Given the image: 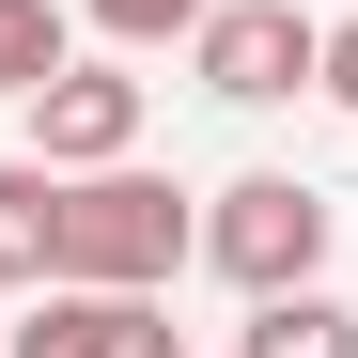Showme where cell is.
Here are the masks:
<instances>
[{
  "instance_id": "obj_6",
  "label": "cell",
  "mask_w": 358,
  "mask_h": 358,
  "mask_svg": "<svg viewBox=\"0 0 358 358\" xmlns=\"http://www.w3.org/2000/svg\"><path fill=\"white\" fill-rule=\"evenodd\" d=\"M234 358H358V312H343L327 280H296V296H250Z\"/></svg>"
},
{
  "instance_id": "obj_4",
  "label": "cell",
  "mask_w": 358,
  "mask_h": 358,
  "mask_svg": "<svg viewBox=\"0 0 358 358\" xmlns=\"http://www.w3.org/2000/svg\"><path fill=\"white\" fill-rule=\"evenodd\" d=\"M31 109V156L47 171H109V156H141V78H109V63H63L47 94H16Z\"/></svg>"
},
{
  "instance_id": "obj_5",
  "label": "cell",
  "mask_w": 358,
  "mask_h": 358,
  "mask_svg": "<svg viewBox=\"0 0 358 358\" xmlns=\"http://www.w3.org/2000/svg\"><path fill=\"white\" fill-rule=\"evenodd\" d=\"M0 280H16V296L63 280V171H47V156H0Z\"/></svg>"
},
{
  "instance_id": "obj_9",
  "label": "cell",
  "mask_w": 358,
  "mask_h": 358,
  "mask_svg": "<svg viewBox=\"0 0 358 358\" xmlns=\"http://www.w3.org/2000/svg\"><path fill=\"white\" fill-rule=\"evenodd\" d=\"M78 16H94L109 47H171V31H203L218 0H78Z\"/></svg>"
},
{
  "instance_id": "obj_10",
  "label": "cell",
  "mask_w": 358,
  "mask_h": 358,
  "mask_svg": "<svg viewBox=\"0 0 358 358\" xmlns=\"http://www.w3.org/2000/svg\"><path fill=\"white\" fill-rule=\"evenodd\" d=\"M94 358H187V327H171V296H109Z\"/></svg>"
},
{
  "instance_id": "obj_2",
  "label": "cell",
  "mask_w": 358,
  "mask_h": 358,
  "mask_svg": "<svg viewBox=\"0 0 358 358\" xmlns=\"http://www.w3.org/2000/svg\"><path fill=\"white\" fill-rule=\"evenodd\" d=\"M327 234H343V203L312 187V171H234V187L203 203V265L234 296H296V280H327Z\"/></svg>"
},
{
  "instance_id": "obj_3",
  "label": "cell",
  "mask_w": 358,
  "mask_h": 358,
  "mask_svg": "<svg viewBox=\"0 0 358 358\" xmlns=\"http://www.w3.org/2000/svg\"><path fill=\"white\" fill-rule=\"evenodd\" d=\"M187 63H203L218 109H280V94L327 78V16H296V0H218V16L187 31Z\"/></svg>"
},
{
  "instance_id": "obj_8",
  "label": "cell",
  "mask_w": 358,
  "mask_h": 358,
  "mask_svg": "<svg viewBox=\"0 0 358 358\" xmlns=\"http://www.w3.org/2000/svg\"><path fill=\"white\" fill-rule=\"evenodd\" d=\"M78 63V31H63V0H0V94H47Z\"/></svg>"
},
{
  "instance_id": "obj_11",
  "label": "cell",
  "mask_w": 358,
  "mask_h": 358,
  "mask_svg": "<svg viewBox=\"0 0 358 358\" xmlns=\"http://www.w3.org/2000/svg\"><path fill=\"white\" fill-rule=\"evenodd\" d=\"M327 109H358V16H327V78H312Z\"/></svg>"
},
{
  "instance_id": "obj_7",
  "label": "cell",
  "mask_w": 358,
  "mask_h": 358,
  "mask_svg": "<svg viewBox=\"0 0 358 358\" xmlns=\"http://www.w3.org/2000/svg\"><path fill=\"white\" fill-rule=\"evenodd\" d=\"M94 327H109V296L94 280H47L16 327H0V358H94Z\"/></svg>"
},
{
  "instance_id": "obj_1",
  "label": "cell",
  "mask_w": 358,
  "mask_h": 358,
  "mask_svg": "<svg viewBox=\"0 0 358 358\" xmlns=\"http://www.w3.org/2000/svg\"><path fill=\"white\" fill-rule=\"evenodd\" d=\"M171 265H203V218L171 171L109 156V171H63V280L94 296H171Z\"/></svg>"
}]
</instances>
